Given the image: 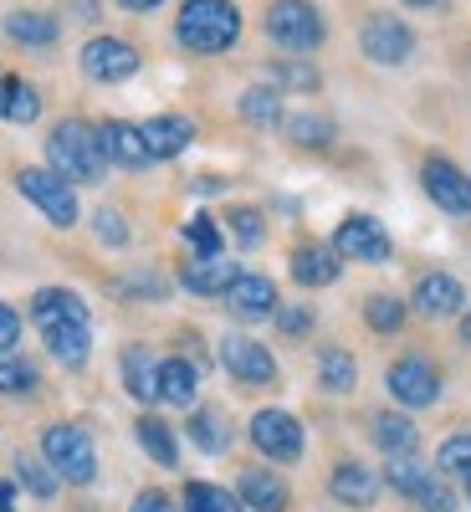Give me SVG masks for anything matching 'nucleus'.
<instances>
[{"instance_id":"obj_10","label":"nucleus","mask_w":471,"mask_h":512,"mask_svg":"<svg viewBox=\"0 0 471 512\" xmlns=\"http://www.w3.org/2000/svg\"><path fill=\"white\" fill-rule=\"evenodd\" d=\"M359 52L369 62H379V67H400L415 52V31L400 16H369L364 31H359Z\"/></svg>"},{"instance_id":"obj_13","label":"nucleus","mask_w":471,"mask_h":512,"mask_svg":"<svg viewBox=\"0 0 471 512\" xmlns=\"http://www.w3.org/2000/svg\"><path fill=\"white\" fill-rule=\"evenodd\" d=\"M221 364L241 384H277V359L256 344V338H246V333H226L221 338Z\"/></svg>"},{"instance_id":"obj_42","label":"nucleus","mask_w":471,"mask_h":512,"mask_svg":"<svg viewBox=\"0 0 471 512\" xmlns=\"http://www.w3.org/2000/svg\"><path fill=\"white\" fill-rule=\"evenodd\" d=\"M272 77L282 82V88H303V93H313V88H318V72H313L308 62H277V67H272Z\"/></svg>"},{"instance_id":"obj_37","label":"nucleus","mask_w":471,"mask_h":512,"mask_svg":"<svg viewBox=\"0 0 471 512\" xmlns=\"http://www.w3.org/2000/svg\"><path fill=\"white\" fill-rule=\"evenodd\" d=\"M16 477H21V487H26L31 497H41V502L57 492V472H52L47 461H36V456H16Z\"/></svg>"},{"instance_id":"obj_28","label":"nucleus","mask_w":471,"mask_h":512,"mask_svg":"<svg viewBox=\"0 0 471 512\" xmlns=\"http://www.w3.org/2000/svg\"><path fill=\"white\" fill-rule=\"evenodd\" d=\"M195 384H200V369L190 359H164L159 364V400L164 405H190L195 400Z\"/></svg>"},{"instance_id":"obj_16","label":"nucleus","mask_w":471,"mask_h":512,"mask_svg":"<svg viewBox=\"0 0 471 512\" xmlns=\"http://www.w3.org/2000/svg\"><path fill=\"white\" fill-rule=\"evenodd\" d=\"M466 308V287L451 272H425L415 282V313L420 318H451Z\"/></svg>"},{"instance_id":"obj_45","label":"nucleus","mask_w":471,"mask_h":512,"mask_svg":"<svg viewBox=\"0 0 471 512\" xmlns=\"http://www.w3.org/2000/svg\"><path fill=\"white\" fill-rule=\"evenodd\" d=\"M128 512H180V507L169 502L164 492H139V497H134V507H128Z\"/></svg>"},{"instance_id":"obj_35","label":"nucleus","mask_w":471,"mask_h":512,"mask_svg":"<svg viewBox=\"0 0 471 512\" xmlns=\"http://www.w3.org/2000/svg\"><path fill=\"white\" fill-rule=\"evenodd\" d=\"M364 323L374 333H400L405 328V303H400V297H390V292H374L369 303H364Z\"/></svg>"},{"instance_id":"obj_47","label":"nucleus","mask_w":471,"mask_h":512,"mask_svg":"<svg viewBox=\"0 0 471 512\" xmlns=\"http://www.w3.org/2000/svg\"><path fill=\"white\" fill-rule=\"evenodd\" d=\"M77 16L82 21H98V0H77Z\"/></svg>"},{"instance_id":"obj_36","label":"nucleus","mask_w":471,"mask_h":512,"mask_svg":"<svg viewBox=\"0 0 471 512\" xmlns=\"http://www.w3.org/2000/svg\"><path fill=\"white\" fill-rule=\"evenodd\" d=\"M436 472L441 477H461L471 482V436H446L436 451Z\"/></svg>"},{"instance_id":"obj_20","label":"nucleus","mask_w":471,"mask_h":512,"mask_svg":"<svg viewBox=\"0 0 471 512\" xmlns=\"http://www.w3.org/2000/svg\"><path fill=\"white\" fill-rule=\"evenodd\" d=\"M236 497H241V507H251V512H282V507L292 502L287 482H282L277 472H262V466H251V472H241Z\"/></svg>"},{"instance_id":"obj_6","label":"nucleus","mask_w":471,"mask_h":512,"mask_svg":"<svg viewBox=\"0 0 471 512\" xmlns=\"http://www.w3.org/2000/svg\"><path fill=\"white\" fill-rule=\"evenodd\" d=\"M16 190H21L52 226H72V221H77V195H72V185L57 175V169H21Z\"/></svg>"},{"instance_id":"obj_19","label":"nucleus","mask_w":471,"mask_h":512,"mask_svg":"<svg viewBox=\"0 0 471 512\" xmlns=\"http://www.w3.org/2000/svg\"><path fill=\"white\" fill-rule=\"evenodd\" d=\"M98 144H103L108 164H123V169H144V164H154V159H149V149H144L139 123H118V118L98 123Z\"/></svg>"},{"instance_id":"obj_51","label":"nucleus","mask_w":471,"mask_h":512,"mask_svg":"<svg viewBox=\"0 0 471 512\" xmlns=\"http://www.w3.org/2000/svg\"><path fill=\"white\" fill-rule=\"evenodd\" d=\"M466 502H471V482H466Z\"/></svg>"},{"instance_id":"obj_31","label":"nucleus","mask_w":471,"mask_h":512,"mask_svg":"<svg viewBox=\"0 0 471 512\" xmlns=\"http://www.w3.org/2000/svg\"><path fill=\"white\" fill-rule=\"evenodd\" d=\"M185 425H190V441H195L205 456H221V451L231 446V425L221 420V410H195Z\"/></svg>"},{"instance_id":"obj_18","label":"nucleus","mask_w":471,"mask_h":512,"mask_svg":"<svg viewBox=\"0 0 471 512\" xmlns=\"http://www.w3.org/2000/svg\"><path fill=\"white\" fill-rule=\"evenodd\" d=\"M31 318H36L41 333L62 328V323H93V318H88V303H82L72 287H41V292L31 297Z\"/></svg>"},{"instance_id":"obj_50","label":"nucleus","mask_w":471,"mask_h":512,"mask_svg":"<svg viewBox=\"0 0 471 512\" xmlns=\"http://www.w3.org/2000/svg\"><path fill=\"white\" fill-rule=\"evenodd\" d=\"M461 338H466V349H471V313L461 318Z\"/></svg>"},{"instance_id":"obj_30","label":"nucleus","mask_w":471,"mask_h":512,"mask_svg":"<svg viewBox=\"0 0 471 512\" xmlns=\"http://www.w3.org/2000/svg\"><path fill=\"white\" fill-rule=\"evenodd\" d=\"M236 108H241V118L256 123V128H277V123H282V93L272 88V82H262V88H246Z\"/></svg>"},{"instance_id":"obj_11","label":"nucleus","mask_w":471,"mask_h":512,"mask_svg":"<svg viewBox=\"0 0 471 512\" xmlns=\"http://www.w3.org/2000/svg\"><path fill=\"white\" fill-rule=\"evenodd\" d=\"M420 185H425V195L446 210V216H471V175H466L461 164L431 154V159L420 164Z\"/></svg>"},{"instance_id":"obj_40","label":"nucleus","mask_w":471,"mask_h":512,"mask_svg":"<svg viewBox=\"0 0 471 512\" xmlns=\"http://www.w3.org/2000/svg\"><path fill=\"white\" fill-rule=\"evenodd\" d=\"M226 221H231V231H236V241H241V246H262L267 226H262V216H256L251 205H236V210H226Z\"/></svg>"},{"instance_id":"obj_15","label":"nucleus","mask_w":471,"mask_h":512,"mask_svg":"<svg viewBox=\"0 0 471 512\" xmlns=\"http://www.w3.org/2000/svg\"><path fill=\"white\" fill-rule=\"evenodd\" d=\"M236 277H241V267L231 256H195V262L180 267V287L195 297H226Z\"/></svg>"},{"instance_id":"obj_48","label":"nucleus","mask_w":471,"mask_h":512,"mask_svg":"<svg viewBox=\"0 0 471 512\" xmlns=\"http://www.w3.org/2000/svg\"><path fill=\"white\" fill-rule=\"evenodd\" d=\"M11 497H16V487H11V482H0V512H11Z\"/></svg>"},{"instance_id":"obj_1","label":"nucleus","mask_w":471,"mask_h":512,"mask_svg":"<svg viewBox=\"0 0 471 512\" xmlns=\"http://www.w3.org/2000/svg\"><path fill=\"white\" fill-rule=\"evenodd\" d=\"M175 41L195 57H221L241 41V11L231 0H185L175 21Z\"/></svg>"},{"instance_id":"obj_27","label":"nucleus","mask_w":471,"mask_h":512,"mask_svg":"<svg viewBox=\"0 0 471 512\" xmlns=\"http://www.w3.org/2000/svg\"><path fill=\"white\" fill-rule=\"evenodd\" d=\"M0 31H6L11 41H21V47H52V41L62 36L57 16H47V11H11Z\"/></svg>"},{"instance_id":"obj_44","label":"nucleus","mask_w":471,"mask_h":512,"mask_svg":"<svg viewBox=\"0 0 471 512\" xmlns=\"http://www.w3.org/2000/svg\"><path fill=\"white\" fill-rule=\"evenodd\" d=\"M93 226H98V236H103L108 246H123V241H128V226L118 221V210H98Z\"/></svg>"},{"instance_id":"obj_7","label":"nucleus","mask_w":471,"mask_h":512,"mask_svg":"<svg viewBox=\"0 0 471 512\" xmlns=\"http://www.w3.org/2000/svg\"><path fill=\"white\" fill-rule=\"evenodd\" d=\"M333 251L338 256H349V262H369V267H379V262H390L395 256V241H390V231H384L374 216H344L338 221V231H333Z\"/></svg>"},{"instance_id":"obj_22","label":"nucleus","mask_w":471,"mask_h":512,"mask_svg":"<svg viewBox=\"0 0 471 512\" xmlns=\"http://www.w3.org/2000/svg\"><path fill=\"white\" fill-rule=\"evenodd\" d=\"M328 492H333L338 502H349V507H374V497H379V477L369 472L364 461H338V466H333V477H328Z\"/></svg>"},{"instance_id":"obj_8","label":"nucleus","mask_w":471,"mask_h":512,"mask_svg":"<svg viewBox=\"0 0 471 512\" xmlns=\"http://www.w3.org/2000/svg\"><path fill=\"white\" fill-rule=\"evenodd\" d=\"M384 384H390V395H395L405 410H425V405L441 400V369L425 359V354L395 359L390 374H384Z\"/></svg>"},{"instance_id":"obj_26","label":"nucleus","mask_w":471,"mask_h":512,"mask_svg":"<svg viewBox=\"0 0 471 512\" xmlns=\"http://www.w3.org/2000/svg\"><path fill=\"white\" fill-rule=\"evenodd\" d=\"M123 384H128V395L134 400H159V359L144 349V344H134V349H123Z\"/></svg>"},{"instance_id":"obj_3","label":"nucleus","mask_w":471,"mask_h":512,"mask_svg":"<svg viewBox=\"0 0 471 512\" xmlns=\"http://www.w3.org/2000/svg\"><path fill=\"white\" fill-rule=\"evenodd\" d=\"M41 456H47V466L62 477V482H77L88 487L98 477V451H93V436L82 431V425H47V436H41Z\"/></svg>"},{"instance_id":"obj_43","label":"nucleus","mask_w":471,"mask_h":512,"mask_svg":"<svg viewBox=\"0 0 471 512\" xmlns=\"http://www.w3.org/2000/svg\"><path fill=\"white\" fill-rule=\"evenodd\" d=\"M21 344V313L11 303H0V354H11Z\"/></svg>"},{"instance_id":"obj_25","label":"nucleus","mask_w":471,"mask_h":512,"mask_svg":"<svg viewBox=\"0 0 471 512\" xmlns=\"http://www.w3.org/2000/svg\"><path fill=\"white\" fill-rule=\"evenodd\" d=\"M0 118L6 123H36L41 118V93L16 72H0Z\"/></svg>"},{"instance_id":"obj_9","label":"nucleus","mask_w":471,"mask_h":512,"mask_svg":"<svg viewBox=\"0 0 471 512\" xmlns=\"http://www.w3.org/2000/svg\"><path fill=\"white\" fill-rule=\"evenodd\" d=\"M251 446L262 451L267 461H297L303 446H308L303 420L287 415V410H256L251 415Z\"/></svg>"},{"instance_id":"obj_23","label":"nucleus","mask_w":471,"mask_h":512,"mask_svg":"<svg viewBox=\"0 0 471 512\" xmlns=\"http://www.w3.org/2000/svg\"><path fill=\"white\" fill-rule=\"evenodd\" d=\"M338 272H344V256L328 251V246H297L292 251V282H303V287H333Z\"/></svg>"},{"instance_id":"obj_34","label":"nucleus","mask_w":471,"mask_h":512,"mask_svg":"<svg viewBox=\"0 0 471 512\" xmlns=\"http://www.w3.org/2000/svg\"><path fill=\"white\" fill-rule=\"evenodd\" d=\"M185 512H246V507H241V497H231L216 482H190L185 487Z\"/></svg>"},{"instance_id":"obj_2","label":"nucleus","mask_w":471,"mask_h":512,"mask_svg":"<svg viewBox=\"0 0 471 512\" xmlns=\"http://www.w3.org/2000/svg\"><path fill=\"white\" fill-rule=\"evenodd\" d=\"M47 159H52V169L67 185H98L103 169H108V154L98 144V128L82 123V118H62L52 128V134H47Z\"/></svg>"},{"instance_id":"obj_41","label":"nucleus","mask_w":471,"mask_h":512,"mask_svg":"<svg viewBox=\"0 0 471 512\" xmlns=\"http://www.w3.org/2000/svg\"><path fill=\"white\" fill-rule=\"evenodd\" d=\"M277 328H282V338H308V333H313V308H308V303L277 308Z\"/></svg>"},{"instance_id":"obj_21","label":"nucleus","mask_w":471,"mask_h":512,"mask_svg":"<svg viewBox=\"0 0 471 512\" xmlns=\"http://www.w3.org/2000/svg\"><path fill=\"white\" fill-rule=\"evenodd\" d=\"M369 436L384 456H415V446H420V431H415V420L405 410H379L369 420Z\"/></svg>"},{"instance_id":"obj_17","label":"nucleus","mask_w":471,"mask_h":512,"mask_svg":"<svg viewBox=\"0 0 471 512\" xmlns=\"http://www.w3.org/2000/svg\"><path fill=\"white\" fill-rule=\"evenodd\" d=\"M139 134H144L149 159H175V154H185L195 144V123L180 118V113H159V118L139 123Z\"/></svg>"},{"instance_id":"obj_46","label":"nucleus","mask_w":471,"mask_h":512,"mask_svg":"<svg viewBox=\"0 0 471 512\" xmlns=\"http://www.w3.org/2000/svg\"><path fill=\"white\" fill-rule=\"evenodd\" d=\"M118 6H123V11H134V16H149V11L164 6V0H118Z\"/></svg>"},{"instance_id":"obj_38","label":"nucleus","mask_w":471,"mask_h":512,"mask_svg":"<svg viewBox=\"0 0 471 512\" xmlns=\"http://www.w3.org/2000/svg\"><path fill=\"white\" fill-rule=\"evenodd\" d=\"M31 390H36V369L0 354V395H31Z\"/></svg>"},{"instance_id":"obj_49","label":"nucleus","mask_w":471,"mask_h":512,"mask_svg":"<svg viewBox=\"0 0 471 512\" xmlns=\"http://www.w3.org/2000/svg\"><path fill=\"white\" fill-rule=\"evenodd\" d=\"M405 6H415V11H436L441 0H405Z\"/></svg>"},{"instance_id":"obj_24","label":"nucleus","mask_w":471,"mask_h":512,"mask_svg":"<svg viewBox=\"0 0 471 512\" xmlns=\"http://www.w3.org/2000/svg\"><path fill=\"white\" fill-rule=\"evenodd\" d=\"M41 338H47V354L67 369H82L93 354V323H62V328H47Z\"/></svg>"},{"instance_id":"obj_29","label":"nucleus","mask_w":471,"mask_h":512,"mask_svg":"<svg viewBox=\"0 0 471 512\" xmlns=\"http://www.w3.org/2000/svg\"><path fill=\"white\" fill-rule=\"evenodd\" d=\"M282 128H287V139L303 144V149L333 144V118H323V113H282Z\"/></svg>"},{"instance_id":"obj_14","label":"nucleus","mask_w":471,"mask_h":512,"mask_svg":"<svg viewBox=\"0 0 471 512\" xmlns=\"http://www.w3.org/2000/svg\"><path fill=\"white\" fill-rule=\"evenodd\" d=\"M226 308H231L236 318H246V323L272 318V313H277V282L262 277V272H241V277L231 282V292H226Z\"/></svg>"},{"instance_id":"obj_12","label":"nucleus","mask_w":471,"mask_h":512,"mask_svg":"<svg viewBox=\"0 0 471 512\" xmlns=\"http://www.w3.org/2000/svg\"><path fill=\"white\" fill-rule=\"evenodd\" d=\"M77 62H82V72H88L93 82H128L144 57H139V47H128L123 36H93Z\"/></svg>"},{"instance_id":"obj_33","label":"nucleus","mask_w":471,"mask_h":512,"mask_svg":"<svg viewBox=\"0 0 471 512\" xmlns=\"http://www.w3.org/2000/svg\"><path fill=\"white\" fill-rule=\"evenodd\" d=\"M318 374H323V390L349 395V390H354V379H359V364H354V354H344V349H323Z\"/></svg>"},{"instance_id":"obj_39","label":"nucleus","mask_w":471,"mask_h":512,"mask_svg":"<svg viewBox=\"0 0 471 512\" xmlns=\"http://www.w3.org/2000/svg\"><path fill=\"white\" fill-rule=\"evenodd\" d=\"M185 241L195 246V256H221V226H216V216H195L185 226Z\"/></svg>"},{"instance_id":"obj_32","label":"nucleus","mask_w":471,"mask_h":512,"mask_svg":"<svg viewBox=\"0 0 471 512\" xmlns=\"http://www.w3.org/2000/svg\"><path fill=\"white\" fill-rule=\"evenodd\" d=\"M139 441L144 451L159 461V466H180V446H175V431L159 420V415H139Z\"/></svg>"},{"instance_id":"obj_5","label":"nucleus","mask_w":471,"mask_h":512,"mask_svg":"<svg viewBox=\"0 0 471 512\" xmlns=\"http://www.w3.org/2000/svg\"><path fill=\"white\" fill-rule=\"evenodd\" d=\"M267 36L277 41L282 52L303 57V52H313L318 41H323V16H318L313 0H272V11H267Z\"/></svg>"},{"instance_id":"obj_4","label":"nucleus","mask_w":471,"mask_h":512,"mask_svg":"<svg viewBox=\"0 0 471 512\" xmlns=\"http://www.w3.org/2000/svg\"><path fill=\"white\" fill-rule=\"evenodd\" d=\"M384 482H390L395 492H405L420 512H456V492L446 487V477L436 472V466L415 461V456H395Z\"/></svg>"}]
</instances>
